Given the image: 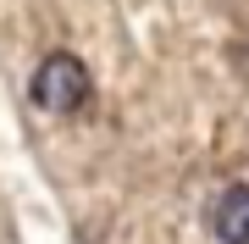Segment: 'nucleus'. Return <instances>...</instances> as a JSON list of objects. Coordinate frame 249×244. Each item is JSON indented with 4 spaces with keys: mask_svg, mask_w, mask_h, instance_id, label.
I'll return each mask as SVG.
<instances>
[{
    "mask_svg": "<svg viewBox=\"0 0 249 244\" xmlns=\"http://www.w3.org/2000/svg\"><path fill=\"white\" fill-rule=\"evenodd\" d=\"M89 94H94V83H89V67H83L78 56L55 50V56L39 61V73H34V100L50 111V117H72V111H83V106H89Z\"/></svg>",
    "mask_w": 249,
    "mask_h": 244,
    "instance_id": "f257e3e1",
    "label": "nucleus"
},
{
    "mask_svg": "<svg viewBox=\"0 0 249 244\" xmlns=\"http://www.w3.org/2000/svg\"><path fill=\"white\" fill-rule=\"evenodd\" d=\"M216 239L222 244H249V183L222 194V206H216Z\"/></svg>",
    "mask_w": 249,
    "mask_h": 244,
    "instance_id": "f03ea898",
    "label": "nucleus"
}]
</instances>
